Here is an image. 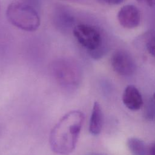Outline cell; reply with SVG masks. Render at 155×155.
Here are the masks:
<instances>
[{
	"mask_svg": "<svg viewBox=\"0 0 155 155\" xmlns=\"http://www.w3.org/2000/svg\"><path fill=\"white\" fill-rule=\"evenodd\" d=\"M117 19L124 28L131 29L137 27L140 22V13L134 5L123 6L117 13Z\"/></svg>",
	"mask_w": 155,
	"mask_h": 155,
	"instance_id": "obj_5",
	"label": "cell"
},
{
	"mask_svg": "<svg viewBox=\"0 0 155 155\" xmlns=\"http://www.w3.org/2000/svg\"><path fill=\"white\" fill-rule=\"evenodd\" d=\"M6 16L12 25L27 31L36 30L41 24L37 12L32 7L22 2L10 4L6 10Z\"/></svg>",
	"mask_w": 155,
	"mask_h": 155,
	"instance_id": "obj_2",
	"label": "cell"
},
{
	"mask_svg": "<svg viewBox=\"0 0 155 155\" xmlns=\"http://www.w3.org/2000/svg\"><path fill=\"white\" fill-rule=\"evenodd\" d=\"M138 2L146 4L150 7H154L155 5V0H136Z\"/></svg>",
	"mask_w": 155,
	"mask_h": 155,
	"instance_id": "obj_11",
	"label": "cell"
},
{
	"mask_svg": "<svg viewBox=\"0 0 155 155\" xmlns=\"http://www.w3.org/2000/svg\"><path fill=\"white\" fill-rule=\"evenodd\" d=\"M148 155H154V143L150 144Z\"/></svg>",
	"mask_w": 155,
	"mask_h": 155,
	"instance_id": "obj_13",
	"label": "cell"
},
{
	"mask_svg": "<svg viewBox=\"0 0 155 155\" xmlns=\"http://www.w3.org/2000/svg\"><path fill=\"white\" fill-rule=\"evenodd\" d=\"M104 124V114L102 108L97 102L93 104L89 123V131L94 136L99 134Z\"/></svg>",
	"mask_w": 155,
	"mask_h": 155,
	"instance_id": "obj_7",
	"label": "cell"
},
{
	"mask_svg": "<svg viewBox=\"0 0 155 155\" xmlns=\"http://www.w3.org/2000/svg\"><path fill=\"white\" fill-rule=\"evenodd\" d=\"M145 117L150 120H153L154 118V101L152 96L148 101L145 109Z\"/></svg>",
	"mask_w": 155,
	"mask_h": 155,
	"instance_id": "obj_10",
	"label": "cell"
},
{
	"mask_svg": "<svg viewBox=\"0 0 155 155\" xmlns=\"http://www.w3.org/2000/svg\"><path fill=\"white\" fill-rule=\"evenodd\" d=\"M73 35L78 42L88 50L91 56L97 58L102 56L100 52L102 44L101 32L97 28L89 24H81L74 27Z\"/></svg>",
	"mask_w": 155,
	"mask_h": 155,
	"instance_id": "obj_3",
	"label": "cell"
},
{
	"mask_svg": "<svg viewBox=\"0 0 155 155\" xmlns=\"http://www.w3.org/2000/svg\"><path fill=\"white\" fill-rule=\"evenodd\" d=\"M84 114L72 110L64 114L51 130L49 142L53 151L67 155L76 148L84 122Z\"/></svg>",
	"mask_w": 155,
	"mask_h": 155,
	"instance_id": "obj_1",
	"label": "cell"
},
{
	"mask_svg": "<svg viewBox=\"0 0 155 155\" xmlns=\"http://www.w3.org/2000/svg\"><path fill=\"white\" fill-rule=\"evenodd\" d=\"M111 64L114 71L121 76H132L136 70V65L132 56L125 50H117L111 57Z\"/></svg>",
	"mask_w": 155,
	"mask_h": 155,
	"instance_id": "obj_4",
	"label": "cell"
},
{
	"mask_svg": "<svg viewBox=\"0 0 155 155\" xmlns=\"http://www.w3.org/2000/svg\"><path fill=\"white\" fill-rule=\"evenodd\" d=\"M105 4L109 5H118L121 4L124 0H99Z\"/></svg>",
	"mask_w": 155,
	"mask_h": 155,
	"instance_id": "obj_12",
	"label": "cell"
},
{
	"mask_svg": "<svg viewBox=\"0 0 155 155\" xmlns=\"http://www.w3.org/2000/svg\"><path fill=\"white\" fill-rule=\"evenodd\" d=\"M143 41L144 46L147 51L152 56H154L155 46H154V32L153 30H150L145 33Z\"/></svg>",
	"mask_w": 155,
	"mask_h": 155,
	"instance_id": "obj_9",
	"label": "cell"
},
{
	"mask_svg": "<svg viewBox=\"0 0 155 155\" xmlns=\"http://www.w3.org/2000/svg\"><path fill=\"white\" fill-rule=\"evenodd\" d=\"M127 145L133 155H148L150 144L137 137H130L127 141Z\"/></svg>",
	"mask_w": 155,
	"mask_h": 155,
	"instance_id": "obj_8",
	"label": "cell"
},
{
	"mask_svg": "<svg viewBox=\"0 0 155 155\" xmlns=\"http://www.w3.org/2000/svg\"><path fill=\"white\" fill-rule=\"evenodd\" d=\"M122 102L127 108L132 111L139 110L143 104L140 92L133 85H129L125 88L122 94Z\"/></svg>",
	"mask_w": 155,
	"mask_h": 155,
	"instance_id": "obj_6",
	"label": "cell"
}]
</instances>
